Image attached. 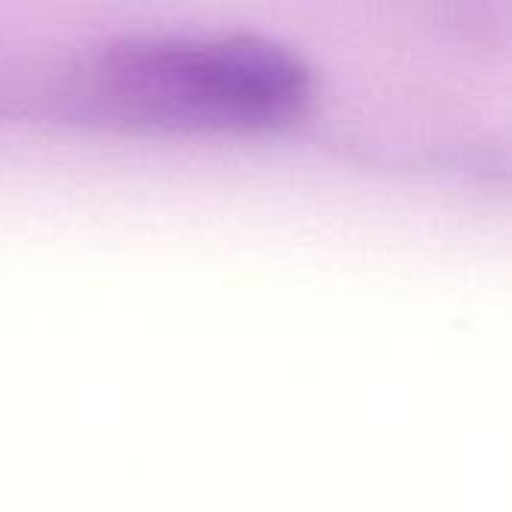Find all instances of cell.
<instances>
[{
    "label": "cell",
    "instance_id": "1",
    "mask_svg": "<svg viewBox=\"0 0 512 512\" xmlns=\"http://www.w3.org/2000/svg\"><path fill=\"white\" fill-rule=\"evenodd\" d=\"M120 99L144 114L213 129H255L294 117L309 78L297 57L249 36L150 42L111 66Z\"/></svg>",
    "mask_w": 512,
    "mask_h": 512
}]
</instances>
